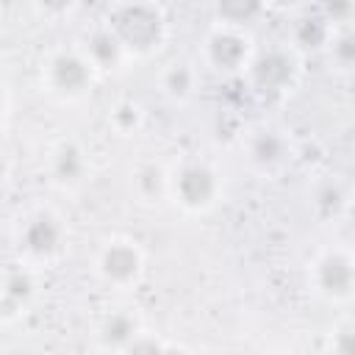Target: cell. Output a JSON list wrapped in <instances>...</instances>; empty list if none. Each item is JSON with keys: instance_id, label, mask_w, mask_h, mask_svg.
<instances>
[{"instance_id": "obj_1", "label": "cell", "mask_w": 355, "mask_h": 355, "mask_svg": "<svg viewBox=\"0 0 355 355\" xmlns=\"http://www.w3.org/2000/svg\"><path fill=\"white\" fill-rule=\"evenodd\" d=\"M103 25L133 61L155 58L169 42V17L158 0H114Z\"/></svg>"}, {"instance_id": "obj_2", "label": "cell", "mask_w": 355, "mask_h": 355, "mask_svg": "<svg viewBox=\"0 0 355 355\" xmlns=\"http://www.w3.org/2000/svg\"><path fill=\"white\" fill-rule=\"evenodd\" d=\"M225 197V178L208 158H183L169 166V202L189 216L211 214Z\"/></svg>"}, {"instance_id": "obj_3", "label": "cell", "mask_w": 355, "mask_h": 355, "mask_svg": "<svg viewBox=\"0 0 355 355\" xmlns=\"http://www.w3.org/2000/svg\"><path fill=\"white\" fill-rule=\"evenodd\" d=\"M241 80L261 100H283L297 92L302 80V55L288 44H272L266 50H255Z\"/></svg>"}, {"instance_id": "obj_4", "label": "cell", "mask_w": 355, "mask_h": 355, "mask_svg": "<svg viewBox=\"0 0 355 355\" xmlns=\"http://www.w3.org/2000/svg\"><path fill=\"white\" fill-rule=\"evenodd\" d=\"M97 80H100L97 69L89 64V58L83 55V50L78 44L50 50L39 67V83H42L44 94L58 103L86 100Z\"/></svg>"}, {"instance_id": "obj_5", "label": "cell", "mask_w": 355, "mask_h": 355, "mask_svg": "<svg viewBox=\"0 0 355 355\" xmlns=\"http://www.w3.org/2000/svg\"><path fill=\"white\" fill-rule=\"evenodd\" d=\"M69 247V225L55 208H33L17 225L19 261L42 269L55 263Z\"/></svg>"}, {"instance_id": "obj_6", "label": "cell", "mask_w": 355, "mask_h": 355, "mask_svg": "<svg viewBox=\"0 0 355 355\" xmlns=\"http://www.w3.org/2000/svg\"><path fill=\"white\" fill-rule=\"evenodd\" d=\"M241 155L252 175L272 180V178H280L283 172H288V166L300 158V147L286 128L261 122L244 133Z\"/></svg>"}, {"instance_id": "obj_7", "label": "cell", "mask_w": 355, "mask_h": 355, "mask_svg": "<svg viewBox=\"0 0 355 355\" xmlns=\"http://www.w3.org/2000/svg\"><path fill=\"white\" fill-rule=\"evenodd\" d=\"M308 288L327 305L347 308L355 297V255L347 244L319 250L308 263Z\"/></svg>"}, {"instance_id": "obj_8", "label": "cell", "mask_w": 355, "mask_h": 355, "mask_svg": "<svg viewBox=\"0 0 355 355\" xmlns=\"http://www.w3.org/2000/svg\"><path fill=\"white\" fill-rule=\"evenodd\" d=\"M94 277L108 291H133L147 272V255L130 236H108L92 261Z\"/></svg>"}, {"instance_id": "obj_9", "label": "cell", "mask_w": 355, "mask_h": 355, "mask_svg": "<svg viewBox=\"0 0 355 355\" xmlns=\"http://www.w3.org/2000/svg\"><path fill=\"white\" fill-rule=\"evenodd\" d=\"M258 44L252 31L227 28V25H211L208 33L200 42V67L225 75V78H241L250 58L255 55Z\"/></svg>"}, {"instance_id": "obj_10", "label": "cell", "mask_w": 355, "mask_h": 355, "mask_svg": "<svg viewBox=\"0 0 355 355\" xmlns=\"http://www.w3.org/2000/svg\"><path fill=\"white\" fill-rule=\"evenodd\" d=\"M47 178L61 191H75L92 178L89 150L78 139H61L47 153Z\"/></svg>"}, {"instance_id": "obj_11", "label": "cell", "mask_w": 355, "mask_h": 355, "mask_svg": "<svg viewBox=\"0 0 355 355\" xmlns=\"http://www.w3.org/2000/svg\"><path fill=\"white\" fill-rule=\"evenodd\" d=\"M39 297V269L19 261L0 275V319L14 322Z\"/></svg>"}, {"instance_id": "obj_12", "label": "cell", "mask_w": 355, "mask_h": 355, "mask_svg": "<svg viewBox=\"0 0 355 355\" xmlns=\"http://www.w3.org/2000/svg\"><path fill=\"white\" fill-rule=\"evenodd\" d=\"M78 47L83 50V55L89 58V64L97 69L100 78L103 75H119V72H125L133 64V58L125 53V47L119 44V39L103 22L97 28H92Z\"/></svg>"}, {"instance_id": "obj_13", "label": "cell", "mask_w": 355, "mask_h": 355, "mask_svg": "<svg viewBox=\"0 0 355 355\" xmlns=\"http://www.w3.org/2000/svg\"><path fill=\"white\" fill-rule=\"evenodd\" d=\"M308 205L322 225L338 222L349 214V186L336 175H319L308 189Z\"/></svg>"}, {"instance_id": "obj_14", "label": "cell", "mask_w": 355, "mask_h": 355, "mask_svg": "<svg viewBox=\"0 0 355 355\" xmlns=\"http://www.w3.org/2000/svg\"><path fill=\"white\" fill-rule=\"evenodd\" d=\"M141 330H144V322L133 308H116L100 319V324L94 330V341L100 349L128 352V347L136 341V336Z\"/></svg>"}, {"instance_id": "obj_15", "label": "cell", "mask_w": 355, "mask_h": 355, "mask_svg": "<svg viewBox=\"0 0 355 355\" xmlns=\"http://www.w3.org/2000/svg\"><path fill=\"white\" fill-rule=\"evenodd\" d=\"M128 186H130V194L136 197V202H141V205L166 202L169 166H164L161 161H153V158H141L133 164V169L128 175Z\"/></svg>"}, {"instance_id": "obj_16", "label": "cell", "mask_w": 355, "mask_h": 355, "mask_svg": "<svg viewBox=\"0 0 355 355\" xmlns=\"http://www.w3.org/2000/svg\"><path fill=\"white\" fill-rule=\"evenodd\" d=\"M336 25L316 8V11H300L297 19H294V28H291V39L288 44L300 53V55H308V53H324L327 50V42L333 36Z\"/></svg>"}, {"instance_id": "obj_17", "label": "cell", "mask_w": 355, "mask_h": 355, "mask_svg": "<svg viewBox=\"0 0 355 355\" xmlns=\"http://www.w3.org/2000/svg\"><path fill=\"white\" fill-rule=\"evenodd\" d=\"M158 86H161V94L169 103H175V105L189 103L197 94V89H200V64L191 61V58L169 61L158 72Z\"/></svg>"}, {"instance_id": "obj_18", "label": "cell", "mask_w": 355, "mask_h": 355, "mask_svg": "<svg viewBox=\"0 0 355 355\" xmlns=\"http://www.w3.org/2000/svg\"><path fill=\"white\" fill-rule=\"evenodd\" d=\"M266 14H269V8L263 0H211L214 25L252 31Z\"/></svg>"}, {"instance_id": "obj_19", "label": "cell", "mask_w": 355, "mask_h": 355, "mask_svg": "<svg viewBox=\"0 0 355 355\" xmlns=\"http://www.w3.org/2000/svg\"><path fill=\"white\" fill-rule=\"evenodd\" d=\"M108 128L116 133V136H136L141 128H144V105L133 97H122L116 100L111 108H108Z\"/></svg>"}, {"instance_id": "obj_20", "label": "cell", "mask_w": 355, "mask_h": 355, "mask_svg": "<svg viewBox=\"0 0 355 355\" xmlns=\"http://www.w3.org/2000/svg\"><path fill=\"white\" fill-rule=\"evenodd\" d=\"M333 61L336 69L341 72H349L352 64H355V33H352V22L349 25H338L327 42V50H324Z\"/></svg>"}, {"instance_id": "obj_21", "label": "cell", "mask_w": 355, "mask_h": 355, "mask_svg": "<svg viewBox=\"0 0 355 355\" xmlns=\"http://www.w3.org/2000/svg\"><path fill=\"white\" fill-rule=\"evenodd\" d=\"M31 6H33L39 19H44L50 25H58V22L69 19L78 11L80 0H31Z\"/></svg>"}, {"instance_id": "obj_22", "label": "cell", "mask_w": 355, "mask_h": 355, "mask_svg": "<svg viewBox=\"0 0 355 355\" xmlns=\"http://www.w3.org/2000/svg\"><path fill=\"white\" fill-rule=\"evenodd\" d=\"M319 11L338 28V25H349L352 22V0H322Z\"/></svg>"}, {"instance_id": "obj_23", "label": "cell", "mask_w": 355, "mask_h": 355, "mask_svg": "<svg viewBox=\"0 0 355 355\" xmlns=\"http://www.w3.org/2000/svg\"><path fill=\"white\" fill-rule=\"evenodd\" d=\"M330 349H333L336 355H352V349H355V333H352L349 327L336 330V333L330 336Z\"/></svg>"}, {"instance_id": "obj_24", "label": "cell", "mask_w": 355, "mask_h": 355, "mask_svg": "<svg viewBox=\"0 0 355 355\" xmlns=\"http://www.w3.org/2000/svg\"><path fill=\"white\" fill-rule=\"evenodd\" d=\"M269 11H280V14H300L305 11L313 0H263Z\"/></svg>"}, {"instance_id": "obj_25", "label": "cell", "mask_w": 355, "mask_h": 355, "mask_svg": "<svg viewBox=\"0 0 355 355\" xmlns=\"http://www.w3.org/2000/svg\"><path fill=\"white\" fill-rule=\"evenodd\" d=\"M8 114H11V97H8V92L0 86V130L6 128V122H8Z\"/></svg>"}, {"instance_id": "obj_26", "label": "cell", "mask_w": 355, "mask_h": 355, "mask_svg": "<svg viewBox=\"0 0 355 355\" xmlns=\"http://www.w3.org/2000/svg\"><path fill=\"white\" fill-rule=\"evenodd\" d=\"M8 172H11V161H8V155L0 150V183L8 178Z\"/></svg>"}]
</instances>
